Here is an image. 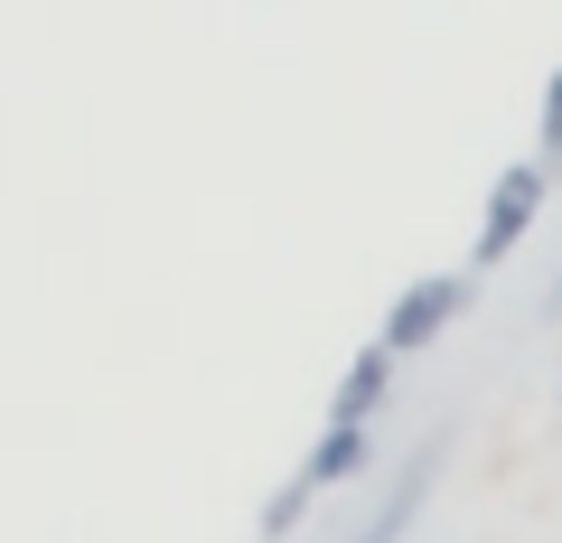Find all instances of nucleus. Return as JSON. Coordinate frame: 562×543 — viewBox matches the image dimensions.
I'll return each mask as SVG.
<instances>
[{
  "mask_svg": "<svg viewBox=\"0 0 562 543\" xmlns=\"http://www.w3.org/2000/svg\"><path fill=\"white\" fill-rule=\"evenodd\" d=\"M469 282H479V272H422V282L403 291L394 309H384V347H394V357L441 347V338H450V319L469 309Z\"/></svg>",
  "mask_w": 562,
  "mask_h": 543,
  "instance_id": "2",
  "label": "nucleus"
},
{
  "mask_svg": "<svg viewBox=\"0 0 562 543\" xmlns=\"http://www.w3.org/2000/svg\"><path fill=\"white\" fill-rule=\"evenodd\" d=\"M535 160L562 179V66H553V84H543V122H535Z\"/></svg>",
  "mask_w": 562,
  "mask_h": 543,
  "instance_id": "6",
  "label": "nucleus"
},
{
  "mask_svg": "<svg viewBox=\"0 0 562 543\" xmlns=\"http://www.w3.org/2000/svg\"><path fill=\"white\" fill-rule=\"evenodd\" d=\"M366 468H375V422H328L319 450L301 460V487L319 497V487H347V478H366Z\"/></svg>",
  "mask_w": 562,
  "mask_h": 543,
  "instance_id": "4",
  "label": "nucleus"
},
{
  "mask_svg": "<svg viewBox=\"0 0 562 543\" xmlns=\"http://www.w3.org/2000/svg\"><path fill=\"white\" fill-rule=\"evenodd\" d=\"M553 301H562V272H553Z\"/></svg>",
  "mask_w": 562,
  "mask_h": 543,
  "instance_id": "7",
  "label": "nucleus"
},
{
  "mask_svg": "<svg viewBox=\"0 0 562 543\" xmlns=\"http://www.w3.org/2000/svg\"><path fill=\"white\" fill-rule=\"evenodd\" d=\"M441 460H450V431H431V441L403 460V478L375 497V516H366L347 543H403V534H413V516H422V497H431V478H441Z\"/></svg>",
  "mask_w": 562,
  "mask_h": 543,
  "instance_id": "3",
  "label": "nucleus"
},
{
  "mask_svg": "<svg viewBox=\"0 0 562 543\" xmlns=\"http://www.w3.org/2000/svg\"><path fill=\"white\" fill-rule=\"evenodd\" d=\"M543 197H553V169H543V160H516V169H506V179L487 188V206H479V244H469V272H497V262L516 253L525 235H535Z\"/></svg>",
  "mask_w": 562,
  "mask_h": 543,
  "instance_id": "1",
  "label": "nucleus"
},
{
  "mask_svg": "<svg viewBox=\"0 0 562 543\" xmlns=\"http://www.w3.org/2000/svg\"><path fill=\"white\" fill-rule=\"evenodd\" d=\"M553 394H562V384H553Z\"/></svg>",
  "mask_w": 562,
  "mask_h": 543,
  "instance_id": "8",
  "label": "nucleus"
},
{
  "mask_svg": "<svg viewBox=\"0 0 562 543\" xmlns=\"http://www.w3.org/2000/svg\"><path fill=\"white\" fill-rule=\"evenodd\" d=\"M394 365H403V357H394V347L375 338V347H366L357 365H347V384H338V403H328V422H375V403L394 394Z\"/></svg>",
  "mask_w": 562,
  "mask_h": 543,
  "instance_id": "5",
  "label": "nucleus"
}]
</instances>
